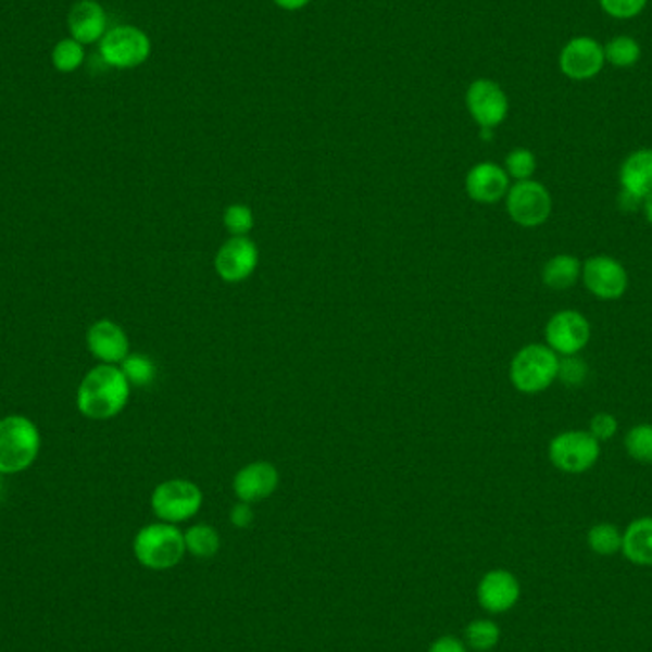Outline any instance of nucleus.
<instances>
[{"instance_id":"obj_1","label":"nucleus","mask_w":652,"mask_h":652,"mask_svg":"<svg viewBox=\"0 0 652 652\" xmlns=\"http://www.w3.org/2000/svg\"><path fill=\"white\" fill-rule=\"evenodd\" d=\"M130 384L121 366L98 365L86 374L77 389V409L90 419L115 418L130 399Z\"/></svg>"},{"instance_id":"obj_2","label":"nucleus","mask_w":652,"mask_h":652,"mask_svg":"<svg viewBox=\"0 0 652 652\" xmlns=\"http://www.w3.org/2000/svg\"><path fill=\"white\" fill-rule=\"evenodd\" d=\"M134 555L141 567L168 570L181 563L186 555L184 532L172 523H151L134 536Z\"/></svg>"},{"instance_id":"obj_3","label":"nucleus","mask_w":652,"mask_h":652,"mask_svg":"<svg viewBox=\"0 0 652 652\" xmlns=\"http://www.w3.org/2000/svg\"><path fill=\"white\" fill-rule=\"evenodd\" d=\"M39 427L22 414L0 418V475L22 474L39 456Z\"/></svg>"},{"instance_id":"obj_4","label":"nucleus","mask_w":652,"mask_h":652,"mask_svg":"<svg viewBox=\"0 0 652 652\" xmlns=\"http://www.w3.org/2000/svg\"><path fill=\"white\" fill-rule=\"evenodd\" d=\"M557 374H560V358L552 348L542 343H530L527 348L517 351L510 366L513 386L521 393H528V396H535L550 388Z\"/></svg>"},{"instance_id":"obj_5","label":"nucleus","mask_w":652,"mask_h":652,"mask_svg":"<svg viewBox=\"0 0 652 652\" xmlns=\"http://www.w3.org/2000/svg\"><path fill=\"white\" fill-rule=\"evenodd\" d=\"M202 490L187 479H168L156 485L151 494V510L164 523L178 525L193 519L202 507Z\"/></svg>"},{"instance_id":"obj_6","label":"nucleus","mask_w":652,"mask_h":652,"mask_svg":"<svg viewBox=\"0 0 652 652\" xmlns=\"http://www.w3.org/2000/svg\"><path fill=\"white\" fill-rule=\"evenodd\" d=\"M103 62L117 67V70H134L141 63L148 62L151 54V40L148 35L134 27L121 25L103 35L100 45Z\"/></svg>"},{"instance_id":"obj_7","label":"nucleus","mask_w":652,"mask_h":652,"mask_svg":"<svg viewBox=\"0 0 652 652\" xmlns=\"http://www.w3.org/2000/svg\"><path fill=\"white\" fill-rule=\"evenodd\" d=\"M505 209L521 227H538L552 214V195L535 179L517 181L505 195Z\"/></svg>"},{"instance_id":"obj_8","label":"nucleus","mask_w":652,"mask_h":652,"mask_svg":"<svg viewBox=\"0 0 652 652\" xmlns=\"http://www.w3.org/2000/svg\"><path fill=\"white\" fill-rule=\"evenodd\" d=\"M599 441L590 431H565L553 437L550 460L565 474H584L595 466L599 459Z\"/></svg>"},{"instance_id":"obj_9","label":"nucleus","mask_w":652,"mask_h":652,"mask_svg":"<svg viewBox=\"0 0 652 652\" xmlns=\"http://www.w3.org/2000/svg\"><path fill=\"white\" fill-rule=\"evenodd\" d=\"M466 105L475 123L487 130L502 125L510 113L507 93L490 78H477L467 86Z\"/></svg>"},{"instance_id":"obj_10","label":"nucleus","mask_w":652,"mask_h":652,"mask_svg":"<svg viewBox=\"0 0 652 652\" xmlns=\"http://www.w3.org/2000/svg\"><path fill=\"white\" fill-rule=\"evenodd\" d=\"M605 50L591 37H575L561 48L560 71L575 83H586L598 77L605 67Z\"/></svg>"},{"instance_id":"obj_11","label":"nucleus","mask_w":652,"mask_h":652,"mask_svg":"<svg viewBox=\"0 0 652 652\" xmlns=\"http://www.w3.org/2000/svg\"><path fill=\"white\" fill-rule=\"evenodd\" d=\"M591 328L588 318L578 311L555 313L546 326V342L560 355H576L590 342Z\"/></svg>"},{"instance_id":"obj_12","label":"nucleus","mask_w":652,"mask_h":652,"mask_svg":"<svg viewBox=\"0 0 652 652\" xmlns=\"http://www.w3.org/2000/svg\"><path fill=\"white\" fill-rule=\"evenodd\" d=\"M258 260L256 242L249 237H231L217 250L214 269L226 283H242L256 272Z\"/></svg>"},{"instance_id":"obj_13","label":"nucleus","mask_w":652,"mask_h":652,"mask_svg":"<svg viewBox=\"0 0 652 652\" xmlns=\"http://www.w3.org/2000/svg\"><path fill=\"white\" fill-rule=\"evenodd\" d=\"M582 277L584 285L599 300H618L628 288V273L614 258H590L582 265Z\"/></svg>"},{"instance_id":"obj_14","label":"nucleus","mask_w":652,"mask_h":652,"mask_svg":"<svg viewBox=\"0 0 652 652\" xmlns=\"http://www.w3.org/2000/svg\"><path fill=\"white\" fill-rule=\"evenodd\" d=\"M86 343L93 358L100 361V365L117 366L130 355V342L123 326L109 318L96 321L88 328Z\"/></svg>"},{"instance_id":"obj_15","label":"nucleus","mask_w":652,"mask_h":652,"mask_svg":"<svg viewBox=\"0 0 652 652\" xmlns=\"http://www.w3.org/2000/svg\"><path fill=\"white\" fill-rule=\"evenodd\" d=\"M521 598V584L517 576L497 568L482 576L477 586V601L490 614H504L517 605Z\"/></svg>"},{"instance_id":"obj_16","label":"nucleus","mask_w":652,"mask_h":652,"mask_svg":"<svg viewBox=\"0 0 652 652\" xmlns=\"http://www.w3.org/2000/svg\"><path fill=\"white\" fill-rule=\"evenodd\" d=\"M277 487H279V472L272 462H264V460L242 467L234 479L235 497L247 504H256L272 497Z\"/></svg>"},{"instance_id":"obj_17","label":"nucleus","mask_w":652,"mask_h":652,"mask_svg":"<svg viewBox=\"0 0 652 652\" xmlns=\"http://www.w3.org/2000/svg\"><path fill=\"white\" fill-rule=\"evenodd\" d=\"M466 191L475 202L494 204L510 191V176L498 164H475L474 168L467 172Z\"/></svg>"},{"instance_id":"obj_18","label":"nucleus","mask_w":652,"mask_h":652,"mask_svg":"<svg viewBox=\"0 0 652 652\" xmlns=\"http://www.w3.org/2000/svg\"><path fill=\"white\" fill-rule=\"evenodd\" d=\"M105 12L93 0H80L70 12V32L80 45H90L105 35Z\"/></svg>"},{"instance_id":"obj_19","label":"nucleus","mask_w":652,"mask_h":652,"mask_svg":"<svg viewBox=\"0 0 652 652\" xmlns=\"http://www.w3.org/2000/svg\"><path fill=\"white\" fill-rule=\"evenodd\" d=\"M622 191L643 201L652 193V149H637L620 168Z\"/></svg>"},{"instance_id":"obj_20","label":"nucleus","mask_w":652,"mask_h":652,"mask_svg":"<svg viewBox=\"0 0 652 652\" xmlns=\"http://www.w3.org/2000/svg\"><path fill=\"white\" fill-rule=\"evenodd\" d=\"M620 552L634 565L652 567V517H641L629 523L626 532L622 535Z\"/></svg>"},{"instance_id":"obj_21","label":"nucleus","mask_w":652,"mask_h":652,"mask_svg":"<svg viewBox=\"0 0 652 652\" xmlns=\"http://www.w3.org/2000/svg\"><path fill=\"white\" fill-rule=\"evenodd\" d=\"M580 273H582V264L578 262V258L560 254L543 265V285L553 290H567V288L575 287Z\"/></svg>"},{"instance_id":"obj_22","label":"nucleus","mask_w":652,"mask_h":652,"mask_svg":"<svg viewBox=\"0 0 652 652\" xmlns=\"http://www.w3.org/2000/svg\"><path fill=\"white\" fill-rule=\"evenodd\" d=\"M184 540H186L187 553H191L197 560L214 557L222 546V538L217 535L216 528L206 523H199V525L187 528L184 532Z\"/></svg>"},{"instance_id":"obj_23","label":"nucleus","mask_w":652,"mask_h":652,"mask_svg":"<svg viewBox=\"0 0 652 652\" xmlns=\"http://www.w3.org/2000/svg\"><path fill=\"white\" fill-rule=\"evenodd\" d=\"M605 62L616 70H629L641 60V45L629 35H616L603 45Z\"/></svg>"},{"instance_id":"obj_24","label":"nucleus","mask_w":652,"mask_h":652,"mask_svg":"<svg viewBox=\"0 0 652 652\" xmlns=\"http://www.w3.org/2000/svg\"><path fill=\"white\" fill-rule=\"evenodd\" d=\"M500 641V628L492 620L479 618L469 622L464 629V643L475 652H489Z\"/></svg>"},{"instance_id":"obj_25","label":"nucleus","mask_w":652,"mask_h":652,"mask_svg":"<svg viewBox=\"0 0 652 652\" xmlns=\"http://www.w3.org/2000/svg\"><path fill=\"white\" fill-rule=\"evenodd\" d=\"M121 371L125 374L128 384L136 388H148L156 378L155 363L148 355H141V353H130L121 363Z\"/></svg>"},{"instance_id":"obj_26","label":"nucleus","mask_w":652,"mask_h":652,"mask_svg":"<svg viewBox=\"0 0 652 652\" xmlns=\"http://www.w3.org/2000/svg\"><path fill=\"white\" fill-rule=\"evenodd\" d=\"M588 546L599 555H614L622 550V532L611 523H599L588 532Z\"/></svg>"},{"instance_id":"obj_27","label":"nucleus","mask_w":652,"mask_h":652,"mask_svg":"<svg viewBox=\"0 0 652 652\" xmlns=\"http://www.w3.org/2000/svg\"><path fill=\"white\" fill-rule=\"evenodd\" d=\"M624 443L631 459L641 464H652V424L631 427Z\"/></svg>"},{"instance_id":"obj_28","label":"nucleus","mask_w":652,"mask_h":652,"mask_svg":"<svg viewBox=\"0 0 652 652\" xmlns=\"http://www.w3.org/2000/svg\"><path fill=\"white\" fill-rule=\"evenodd\" d=\"M83 60H85V50H83V45L75 39L58 42L54 52H52L54 67L58 71H62V73H71V71L78 70Z\"/></svg>"},{"instance_id":"obj_29","label":"nucleus","mask_w":652,"mask_h":652,"mask_svg":"<svg viewBox=\"0 0 652 652\" xmlns=\"http://www.w3.org/2000/svg\"><path fill=\"white\" fill-rule=\"evenodd\" d=\"M505 172L517 181L532 178L536 171V156L530 149L517 148L505 156Z\"/></svg>"},{"instance_id":"obj_30","label":"nucleus","mask_w":652,"mask_h":652,"mask_svg":"<svg viewBox=\"0 0 652 652\" xmlns=\"http://www.w3.org/2000/svg\"><path fill=\"white\" fill-rule=\"evenodd\" d=\"M224 226L234 237H247L254 227V214L244 204H229L224 212Z\"/></svg>"},{"instance_id":"obj_31","label":"nucleus","mask_w":652,"mask_h":652,"mask_svg":"<svg viewBox=\"0 0 652 652\" xmlns=\"http://www.w3.org/2000/svg\"><path fill=\"white\" fill-rule=\"evenodd\" d=\"M649 0H599V7L605 12L606 16L614 20H634L647 9Z\"/></svg>"},{"instance_id":"obj_32","label":"nucleus","mask_w":652,"mask_h":652,"mask_svg":"<svg viewBox=\"0 0 652 652\" xmlns=\"http://www.w3.org/2000/svg\"><path fill=\"white\" fill-rule=\"evenodd\" d=\"M557 376L567 384L568 388H578V386H582L586 376H588V366H586L582 359L568 355V358L560 361V374Z\"/></svg>"},{"instance_id":"obj_33","label":"nucleus","mask_w":652,"mask_h":652,"mask_svg":"<svg viewBox=\"0 0 652 652\" xmlns=\"http://www.w3.org/2000/svg\"><path fill=\"white\" fill-rule=\"evenodd\" d=\"M616 431H618V422H616L613 414L601 412V414H595L593 419H591L590 434L593 435L598 441L611 439Z\"/></svg>"},{"instance_id":"obj_34","label":"nucleus","mask_w":652,"mask_h":652,"mask_svg":"<svg viewBox=\"0 0 652 652\" xmlns=\"http://www.w3.org/2000/svg\"><path fill=\"white\" fill-rule=\"evenodd\" d=\"M252 504H247V502H239V504H235L231 507V512H229V521H231V525L237 528H249L252 523H254V512H252Z\"/></svg>"},{"instance_id":"obj_35","label":"nucleus","mask_w":652,"mask_h":652,"mask_svg":"<svg viewBox=\"0 0 652 652\" xmlns=\"http://www.w3.org/2000/svg\"><path fill=\"white\" fill-rule=\"evenodd\" d=\"M427 652H467V647L459 637L443 636L435 639Z\"/></svg>"},{"instance_id":"obj_36","label":"nucleus","mask_w":652,"mask_h":652,"mask_svg":"<svg viewBox=\"0 0 652 652\" xmlns=\"http://www.w3.org/2000/svg\"><path fill=\"white\" fill-rule=\"evenodd\" d=\"M280 10H287V12H298V10L305 9L310 4L311 0H273Z\"/></svg>"},{"instance_id":"obj_37","label":"nucleus","mask_w":652,"mask_h":652,"mask_svg":"<svg viewBox=\"0 0 652 652\" xmlns=\"http://www.w3.org/2000/svg\"><path fill=\"white\" fill-rule=\"evenodd\" d=\"M641 202V199H637L634 195L626 193V191H622L620 193V206L624 210H636L637 204Z\"/></svg>"},{"instance_id":"obj_38","label":"nucleus","mask_w":652,"mask_h":652,"mask_svg":"<svg viewBox=\"0 0 652 652\" xmlns=\"http://www.w3.org/2000/svg\"><path fill=\"white\" fill-rule=\"evenodd\" d=\"M643 210H644V216H647V220H649V224H651V226H652V193L647 195V197H644Z\"/></svg>"}]
</instances>
